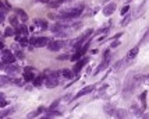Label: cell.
<instances>
[{
  "label": "cell",
  "mask_w": 149,
  "mask_h": 119,
  "mask_svg": "<svg viewBox=\"0 0 149 119\" xmlns=\"http://www.w3.org/2000/svg\"><path fill=\"white\" fill-rule=\"evenodd\" d=\"M109 63H110V60L109 59H103V62L100 63V65L96 67V70H95V73L94 74H99L102 70H105V69H107V66H109Z\"/></svg>",
  "instance_id": "13"
},
{
  "label": "cell",
  "mask_w": 149,
  "mask_h": 119,
  "mask_svg": "<svg viewBox=\"0 0 149 119\" xmlns=\"http://www.w3.org/2000/svg\"><path fill=\"white\" fill-rule=\"evenodd\" d=\"M35 78L33 73H32V69L31 67H25V73H24V80L25 81H32Z\"/></svg>",
  "instance_id": "14"
},
{
  "label": "cell",
  "mask_w": 149,
  "mask_h": 119,
  "mask_svg": "<svg viewBox=\"0 0 149 119\" xmlns=\"http://www.w3.org/2000/svg\"><path fill=\"white\" fill-rule=\"evenodd\" d=\"M113 109H114V107H113V105H110V104L105 105V112H106L107 115H110V114L113 112Z\"/></svg>",
  "instance_id": "28"
},
{
  "label": "cell",
  "mask_w": 149,
  "mask_h": 119,
  "mask_svg": "<svg viewBox=\"0 0 149 119\" xmlns=\"http://www.w3.org/2000/svg\"><path fill=\"white\" fill-rule=\"evenodd\" d=\"M15 34V31L13 30V28H6V31H4V35L6 37H11V35H14Z\"/></svg>",
  "instance_id": "31"
},
{
  "label": "cell",
  "mask_w": 149,
  "mask_h": 119,
  "mask_svg": "<svg viewBox=\"0 0 149 119\" xmlns=\"http://www.w3.org/2000/svg\"><path fill=\"white\" fill-rule=\"evenodd\" d=\"M60 3H61V0H50V1L47 3V6L52 7V9H56V7L60 6Z\"/></svg>",
  "instance_id": "23"
},
{
  "label": "cell",
  "mask_w": 149,
  "mask_h": 119,
  "mask_svg": "<svg viewBox=\"0 0 149 119\" xmlns=\"http://www.w3.org/2000/svg\"><path fill=\"white\" fill-rule=\"evenodd\" d=\"M141 104H142V109H146V93H142L141 94Z\"/></svg>",
  "instance_id": "25"
},
{
  "label": "cell",
  "mask_w": 149,
  "mask_h": 119,
  "mask_svg": "<svg viewBox=\"0 0 149 119\" xmlns=\"http://www.w3.org/2000/svg\"><path fill=\"white\" fill-rule=\"evenodd\" d=\"M32 81H33V86H35V87H41V86L43 84V76L35 77V78H33Z\"/></svg>",
  "instance_id": "21"
},
{
  "label": "cell",
  "mask_w": 149,
  "mask_h": 119,
  "mask_svg": "<svg viewBox=\"0 0 149 119\" xmlns=\"http://www.w3.org/2000/svg\"><path fill=\"white\" fill-rule=\"evenodd\" d=\"M67 28V24H64V22H59V24H56V25H53L50 30L53 31V32L59 34V32H64V30Z\"/></svg>",
  "instance_id": "11"
},
{
  "label": "cell",
  "mask_w": 149,
  "mask_h": 119,
  "mask_svg": "<svg viewBox=\"0 0 149 119\" xmlns=\"http://www.w3.org/2000/svg\"><path fill=\"white\" fill-rule=\"evenodd\" d=\"M9 74H15V73H20V66H17V65H14V63H10V65H7L6 66V69H4Z\"/></svg>",
  "instance_id": "7"
},
{
  "label": "cell",
  "mask_w": 149,
  "mask_h": 119,
  "mask_svg": "<svg viewBox=\"0 0 149 119\" xmlns=\"http://www.w3.org/2000/svg\"><path fill=\"white\" fill-rule=\"evenodd\" d=\"M118 45H120V41H113L112 42V48H117Z\"/></svg>",
  "instance_id": "41"
},
{
  "label": "cell",
  "mask_w": 149,
  "mask_h": 119,
  "mask_svg": "<svg viewBox=\"0 0 149 119\" xmlns=\"http://www.w3.org/2000/svg\"><path fill=\"white\" fill-rule=\"evenodd\" d=\"M11 83H14L15 86L21 87V86H22V83H24V81H22L21 78H14V80H11Z\"/></svg>",
  "instance_id": "33"
},
{
  "label": "cell",
  "mask_w": 149,
  "mask_h": 119,
  "mask_svg": "<svg viewBox=\"0 0 149 119\" xmlns=\"http://www.w3.org/2000/svg\"><path fill=\"white\" fill-rule=\"evenodd\" d=\"M29 42H31V45H33V46L42 48V46H46V45H47L49 38H46V37H41V38H31Z\"/></svg>",
  "instance_id": "2"
},
{
  "label": "cell",
  "mask_w": 149,
  "mask_h": 119,
  "mask_svg": "<svg viewBox=\"0 0 149 119\" xmlns=\"http://www.w3.org/2000/svg\"><path fill=\"white\" fill-rule=\"evenodd\" d=\"M91 34H92V30H86L85 32L82 34V37H84V38H88V37H89Z\"/></svg>",
  "instance_id": "38"
},
{
  "label": "cell",
  "mask_w": 149,
  "mask_h": 119,
  "mask_svg": "<svg viewBox=\"0 0 149 119\" xmlns=\"http://www.w3.org/2000/svg\"><path fill=\"white\" fill-rule=\"evenodd\" d=\"M59 73L63 77H65V78H73V77H74V72H71V70H68V69H63V70L59 72Z\"/></svg>",
  "instance_id": "15"
},
{
  "label": "cell",
  "mask_w": 149,
  "mask_h": 119,
  "mask_svg": "<svg viewBox=\"0 0 149 119\" xmlns=\"http://www.w3.org/2000/svg\"><path fill=\"white\" fill-rule=\"evenodd\" d=\"M110 57V49H106V52L103 55V59H109Z\"/></svg>",
  "instance_id": "39"
},
{
  "label": "cell",
  "mask_w": 149,
  "mask_h": 119,
  "mask_svg": "<svg viewBox=\"0 0 149 119\" xmlns=\"http://www.w3.org/2000/svg\"><path fill=\"white\" fill-rule=\"evenodd\" d=\"M141 84H148L149 86V74L148 76H141Z\"/></svg>",
  "instance_id": "32"
},
{
  "label": "cell",
  "mask_w": 149,
  "mask_h": 119,
  "mask_svg": "<svg viewBox=\"0 0 149 119\" xmlns=\"http://www.w3.org/2000/svg\"><path fill=\"white\" fill-rule=\"evenodd\" d=\"M61 115V112H59V111H53V109H50L49 112H46V116L45 118H53V116H60Z\"/></svg>",
  "instance_id": "20"
},
{
  "label": "cell",
  "mask_w": 149,
  "mask_h": 119,
  "mask_svg": "<svg viewBox=\"0 0 149 119\" xmlns=\"http://www.w3.org/2000/svg\"><path fill=\"white\" fill-rule=\"evenodd\" d=\"M131 114L141 116V115H142V108H138L137 104H132V105H131Z\"/></svg>",
  "instance_id": "16"
},
{
  "label": "cell",
  "mask_w": 149,
  "mask_h": 119,
  "mask_svg": "<svg viewBox=\"0 0 149 119\" xmlns=\"http://www.w3.org/2000/svg\"><path fill=\"white\" fill-rule=\"evenodd\" d=\"M10 24L13 27H17V25H18V17H15V16L10 17Z\"/></svg>",
  "instance_id": "27"
},
{
  "label": "cell",
  "mask_w": 149,
  "mask_h": 119,
  "mask_svg": "<svg viewBox=\"0 0 149 119\" xmlns=\"http://www.w3.org/2000/svg\"><path fill=\"white\" fill-rule=\"evenodd\" d=\"M57 59L59 60H67V59H70V55H60Z\"/></svg>",
  "instance_id": "34"
},
{
  "label": "cell",
  "mask_w": 149,
  "mask_h": 119,
  "mask_svg": "<svg viewBox=\"0 0 149 119\" xmlns=\"http://www.w3.org/2000/svg\"><path fill=\"white\" fill-rule=\"evenodd\" d=\"M15 56H17L18 59H24V53H22L20 49H18V51H15Z\"/></svg>",
  "instance_id": "36"
},
{
  "label": "cell",
  "mask_w": 149,
  "mask_h": 119,
  "mask_svg": "<svg viewBox=\"0 0 149 119\" xmlns=\"http://www.w3.org/2000/svg\"><path fill=\"white\" fill-rule=\"evenodd\" d=\"M59 102H60V101H59V99H56V101H54L53 104H52V105L49 107V111H50V109H56V107L59 105Z\"/></svg>",
  "instance_id": "35"
},
{
  "label": "cell",
  "mask_w": 149,
  "mask_h": 119,
  "mask_svg": "<svg viewBox=\"0 0 149 119\" xmlns=\"http://www.w3.org/2000/svg\"><path fill=\"white\" fill-rule=\"evenodd\" d=\"M9 83H11V78L9 76H0V87L7 86Z\"/></svg>",
  "instance_id": "18"
},
{
  "label": "cell",
  "mask_w": 149,
  "mask_h": 119,
  "mask_svg": "<svg viewBox=\"0 0 149 119\" xmlns=\"http://www.w3.org/2000/svg\"><path fill=\"white\" fill-rule=\"evenodd\" d=\"M6 10H10V6H9V4H4L3 1H0V11L4 13Z\"/></svg>",
  "instance_id": "30"
},
{
  "label": "cell",
  "mask_w": 149,
  "mask_h": 119,
  "mask_svg": "<svg viewBox=\"0 0 149 119\" xmlns=\"http://www.w3.org/2000/svg\"><path fill=\"white\" fill-rule=\"evenodd\" d=\"M131 20H132V14H127V16L121 20V22H120V24H121V27H126V25H128Z\"/></svg>",
  "instance_id": "19"
},
{
  "label": "cell",
  "mask_w": 149,
  "mask_h": 119,
  "mask_svg": "<svg viewBox=\"0 0 149 119\" xmlns=\"http://www.w3.org/2000/svg\"><path fill=\"white\" fill-rule=\"evenodd\" d=\"M4 48V45H3V42H0V49H3Z\"/></svg>",
  "instance_id": "46"
},
{
  "label": "cell",
  "mask_w": 149,
  "mask_h": 119,
  "mask_svg": "<svg viewBox=\"0 0 149 119\" xmlns=\"http://www.w3.org/2000/svg\"><path fill=\"white\" fill-rule=\"evenodd\" d=\"M80 27H82V22H77V24H74V25H73V30H78Z\"/></svg>",
  "instance_id": "40"
},
{
  "label": "cell",
  "mask_w": 149,
  "mask_h": 119,
  "mask_svg": "<svg viewBox=\"0 0 149 119\" xmlns=\"http://www.w3.org/2000/svg\"><path fill=\"white\" fill-rule=\"evenodd\" d=\"M7 104H9V102H7V101H6V99H4V98H3V99H1V101H0V107H6V105H7Z\"/></svg>",
  "instance_id": "43"
},
{
  "label": "cell",
  "mask_w": 149,
  "mask_h": 119,
  "mask_svg": "<svg viewBox=\"0 0 149 119\" xmlns=\"http://www.w3.org/2000/svg\"><path fill=\"white\" fill-rule=\"evenodd\" d=\"M132 63V60H128L127 57H124V59H121V60H118L117 63H116V66H114V70H123V69H126L127 66H130Z\"/></svg>",
  "instance_id": "5"
},
{
  "label": "cell",
  "mask_w": 149,
  "mask_h": 119,
  "mask_svg": "<svg viewBox=\"0 0 149 119\" xmlns=\"http://www.w3.org/2000/svg\"><path fill=\"white\" fill-rule=\"evenodd\" d=\"M11 49H13V51L15 52V51H18L20 48H18V45H17V43H13V45H11Z\"/></svg>",
  "instance_id": "42"
},
{
  "label": "cell",
  "mask_w": 149,
  "mask_h": 119,
  "mask_svg": "<svg viewBox=\"0 0 149 119\" xmlns=\"http://www.w3.org/2000/svg\"><path fill=\"white\" fill-rule=\"evenodd\" d=\"M14 112V108H9V109H4V111H1L0 112V118H4V116H9Z\"/></svg>",
  "instance_id": "22"
},
{
  "label": "cell",
  "mask_w": 149,
  "mask_h": 119,
  "mask_svg": "<svg viewBox=\"0 0 149 119\" xmlns=\"http://www.w3.org/2000/svg\"><path fill=\"white\" fill-rule=\"evenodd\" d=\"M88 62H89V59H88V57H82V59H81V60H80V62L74 66V70H73V72H74V74H75V73H78V72H80V70H81V69H82V67H84Z\"/></svg>",
  "instance_id": "9"
},
{
  "label": "cell",
  "mask_w": 149,
  "mask_h": 119,
  "mask_svg": "<svg viewBox=\"0 0 149 119\" xmlns=\"http://www.w3.org/2000/svg\"><path fill=\"white\" fill-rule=\"evenodd\" d=\"M46 46H47V49H49V51L54 52V51L61 49V48L64 46V42H63V41H49Z\"/></svg>",
  "instance_id": "3"
},
{
  "label": "cell",
  "mask_w": 149,
  "mask_h": 119,
  "mask_svg": "<svg viewBox=\"0 0 149 119\" xmlns=\"http://www.w3.org/2000/svg\"><path fill=\"white\" fill-rule=\"evenodd\" d=\"M3 98H4V94H3V93H0V101H1Z\"/></svg>",
  "instance_id": "45"
},
{
  "label": "cell",
  "mask_w": 149,
  "mask_h": 119,
  "mask_svg": "<svg viewBox=\"0 0 149 119\" xmlns=\"http://www.w3.org/2000/svg\"><path fill=\"white\" fill-rule=\"evenodd\" d=\"M81 56H82V53H81L80 51H77V52H75V53L73 55V56H71V60H73V62H75V60H78V59H80Z\"/></svg>",
  "instance_id": "29"
},
{
  "label": "cell",
  "mask_w": 149,
  "mask_h": 119,
  "mask_svg": "<svg viewBox=\"0 0 149 119\" xmlns=\"http://www.w3.org/2000/svg\"><path fill=\"white\" fill-rule=\"evenodd\" d=\"M35 24H38L39 27H42V30H47V22L45 20H35Z\"/></svg>",
  "instance_id": "26"
},
{
  "label": "cell",
  "mask_w": 149,
  "mask_h": 119,
  "mask_svg": "<svg viewBox=\"0 0 149 119\" xmlns=\"http://www.w3.org/2000/svg\"><path fill=\"white\" fill-rule=\"evenodd\" d=\"M138 51H139V46L137 45V46H134L132 49H130V52L127 53L126 57H127L128 60H134V59H135V56L138 55Z\"/></svg>",
  "instance_id": "12"
},
{
  "label": "cell",
  "mask_w": 149,
  "mask_h": 119,
  "mask_svg": "<svg viewBox=\"0 0 149 119\" xmlns=\"http://www.w3.org/2000/svg\"><path fill=\"white\" fill-rule=\"evenodd\" d=\"M110 116H114V118H127L128 112L126 109H113V112L110 114Z\"/></svg>",
  "instance_id": "6"
},
{
  "label": "cell",
  "mask_w": 149,
  "mask_h": 119,
  "mask_svg": "<svg viewBox=\"0 0 149 119\" xmlns=\"http://www.w3.org/2000/svg\"><path fill=\"white\" fill-rule=\"evenodd\" d=\"M43 111H45V108H43V107H41V108H38V109H35V111H32V112H29V114H28V118H35V116L41 115Z\"/></svg>",
  "instance_id": "17"
},
{
  "label": "cell",
  "mask_w": 149,
  "mask_h": 119,
  "mask_svg": "<svg viewBox=\"0 0 149 119\" xmlns=\"http://www.w3.org/2000/svg\"><path fill=\"white\" fill-rule=\"evenodd\" d=\"M17 16H20V18H21V21H27L28 20V16H27V13L22 10H17Z\"/></svg>",
  "instance_id": "24"
},
{
  "label": "cell",
  "mask_w": 149,
  "mask_h": 119,
  "mask_svg": "<svg viewBox=\"0 0 149 119\" xmlns=\"http://www.w3.org/2000/svg\"><path fill=\"white\" fill-rule=\"evenodd\" d=\"M4 21V13L3 11H0V22Z\"/></svg>",
  "instance_id": "44"
},
{
  "label": "cell",
  "mask_w": 149,
  "mask_h": 119,
  "mask_svg": "<svg viewBox=\"0 0 149 119\" xmlns=\"http://www.w3.org/2000/svg\"><path fill=\"white\" fill-rule=\"evenodd\" d=\"M95 90V86H88V87H84L82 90H80L78 91V94L75 95L74 98H78V97H82V95H85V94H89V93H92Z\"/></svg>",
  "instance_id": "10"
},
{
  "label": "cell",
  "mask_w": 149,
  "mask_h": 119,
  "mask_svg": "<svg viewBox=\"0 0 149 119\" xmlns=\"http://www.w3.org/2000/svg\"><path fill=\"white\" fill-rule=\"evenodd\" d=\"M116 11V3H109L107 6L103 7V14L105 16H112Z\"/></svg>",
  "instance_id": "8"
},
{
  "label": "cell",
  "mask_w": 149,
  "mask_h": 119,
  "mask_svg": "<svg viewBox=\"0 0 149 119\" xmlns=\"http://www.w3.org/2000/svg\"><path fill=\"white\" fill-rule=\"evenodd\" d=\"M85 9V4H77L75 7L73 9H68V10H63L57 17L59 18H61V20H65V18H74V17H78V16H81V13L84 11Z\"/></svg>",
  "instance_id": "1"
},
{
  "label": "cell",
  "mask_w": 149,
  "mask_h": 119,
  "mask_svg": "<svg viewBox=\"0 0 149 119\" xmlns=\"http://www.w3.org/2000/svg\"><path fill=\"white\" fill-rule=\"evenodd\" d=\"M126 1H131V0H126Z\"/></svg>",
  "instance_id": "47"
},
{
  "label": "cell",
  "mask_w": 149,
  "mask_h": 119,
  "mask_svg": "<svg viewBox=\"0 0 149 119\" xmlns=\"http://www.w3.org/2000/svg\"><path fill=\"white\" fill-rule=\"evenodd\" d=\"M128 10H130V6H124V7L121 9V16H124L126 13H128Z\"/></svg>",
  "instance_id": "37"
},
{
  "label": "cell",
  "mask_w": 149,
  "mask_h": 119,
  "mask_svg": "<svg viewBox=\"0 0 149 119\" xmlns=\"http://www.w3.org/2000/svg\"><path fill=\"white\" fill-rule=\"evenodd\" d=\"M1 57H3V62L7 63V65L15 62V56L11 53L10 51H3V52H1Z\"/></svg>",
  "instance_id": "4"
}]
</instances>
